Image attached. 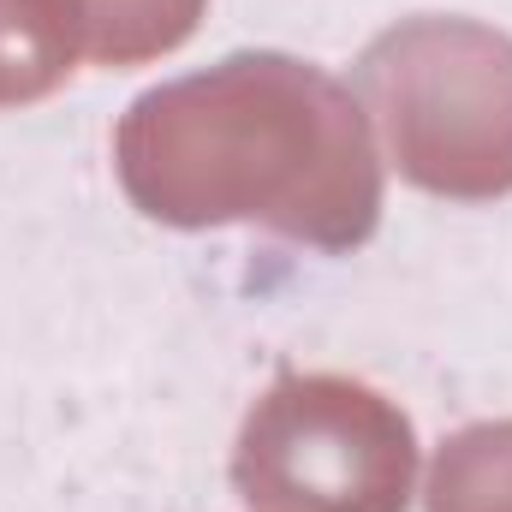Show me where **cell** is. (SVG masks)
<instances>
[{"label":"cell","mask_w":512,"mask_h":512,"mask_svg":"<svg viewBox=\"0 0 512 512\" xmlns=\"http://www.w3.org/2000/svg\"><path fill=\"white\" fill-rule=\"evenodd\" d=\"M358 90L382 143L429 197H512V36L477 18H399L364 48Z\"/></svg>","instance_id":"7a4b0ae2"},{"label":"cell","mask_w":512,"mask_h":512,"mask_svg":"<svg viewBox=\"0 0 512 512\" xmlns=\"http://www.w3.org/2000/svg\"><path fill=\"white\" fill-rule=\"evenodd\" d=\"M131 209L161 227L251 221L316 251H358L382 227V155L340 78L292 54L143 90L114 131Z\"/></svg>","instance_id":"6da1fadb"},{"label":"cell","mask_w":512,"mask_h":512,"mask_svg":"<svg viewBox=\"0 0 512 512\" xmlns=\"http://www.w3.org/2000/svg\"><path fill=\"white\" fill-rule=\"evenodd\" d=\"M84 54L78 0H0V108L54 96Z\"/></svg>","instance_id":"277c9868"},{"label":"cell","mask_w":512,"mask_h":512,"mask_svg":"<svg viewBox=\"0 0 512 512\" xmlns=\"http://www.w3.org/2000/svg\"><path fill=\"white\" fill-rule=\"evenodd\" d=\"M429 512H512V417L471 423L435 453Z\"/></svg>","instance_id":"8992f818"},{"label":"cell","mask_w":512,"mask_h":512,"mask_svg":"<svg viewBox=\"0 0 512 512\" xmlns=\"http://www.w3.org/2000/svg\"><path fill=\"white\" fill-rule=\"evenodd\" d=\"M209 0H78L84 60L96 66H143L191 42Z\"/></svg>","instance_id":"5b68a950"},{"label":"cell","mask_w":512,"mask_h":512,"mask_svg":"<svg viewBox=\"0 0 512 512\" xmlns=\"http://www.w3.org/2000/svg\"><path fill=\"white\" fill-rule=\"evenodd\" d=\"M233 483L251 512H405L417 435L387 393L352 376H280L239 429Z\"/></svg>","instance_id":"3957f363"}]
</instances>
